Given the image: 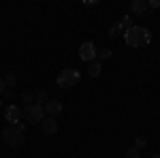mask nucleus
I'll return each mask as SVG.
<instances>
[{"label": "nucleus", "instance_id": "9b49d317", "mask_svg": "<svg viewBox=\"0 0 160 158\" xmlns=\"http://www.w3.org/2000/svg\"><path fill=\"white\" fill-rule=\"evenodd\" d=\"M118 24L122 26V30H124V32H126V30H130V28L135 26V24H132V17H130V15H122Z\"/></svg>", "mask_w": 160, "mask_h": 158}, {"label": "nucleus", "instance_id": "f257e3e1", "mask_svg": "<svg viewBox=\"0 0 160 158\" xmlns=\"http://www.w3.org/2000/svg\"><path fill=\"white\" fill-rule=\"evenodd\" d=\"M124 38H126V43L130 47H148L149 41H152V34H149L148 28H143V26H132L130 30L124 32Z\"/></svg>", "mask_w": 160, "mask_h": 158}, {"label": "nucleus", "instance_id": "f3484780", "mask_svg": "<svg viewBox=\"0 0 160 158\" xmlns=\"http://www.w3.org/2000/svg\"><path fill=\"white\" fill-rule=\"evenodd\" d=\"M145 145H148V139L145 137H137L135 139V150H143Z\"/></svg>", "mask_w": 160, "mask_h": 158}, {"label": "nucleus", "instance_id": "aec40b11", "mask_svg": "<svg viewBox=\"0 0 160 158\" xmlns=\"http://www.w3.org/2000/svg\"><path fill=\"white\" fill-rule=\"evenodd\" d=\"M2 96H4V98H11L13 96V90H11V88H7V90L2 92Z\"/></svg>", "mask_w": 160, "mask_h": 158}, {"label": "nucleus", "instance_id": "4468645a", "mask_svg": "<svg viewBox=\"0 0 160 158\" xmlns=\"http://www.w3.org/2000/svg\"><path fill=\"white\" fill-rule=\"evenodd\" d=\"M96 58H98V62H102V60H109V58H111V49H107V47L98 49V51H96Z\"/></svg>", "mask_w": 160, "mask_h": 158}, {"label": "nucleus", "instance_id": "6ab92c4d", "mask_svg": "<svg viewBox=\"0 0 160 158\" xmlns=\"http://www.w3.org/2000/svg\"><path fill=\"white\" fill-rule=\"evenodd\" d=\"M148 9H160V0H149Z\"/></svg>", "mask_w": 160, "mask_h": 158}, {"label": "nucleus", "instance_id": "2eb2a0df", "mask_svg": "<svg viewBox=\"0 0 160 158\" xmlns=\"http://www.w3.org/2000/svg\"><path fill=\"white\" fill-rule=\"evenodd\" d=\"M34 100H37V105H38V103H47L49 96H47L45 90H37V92H34Z\"/></svg>", "mask_w": 160, "mask_h": 158}, {"label": "nucleus", "instance_id": "9d476101", "mask_svg": "<svg viewBox=\"0 0 160 158\" xmlns=\"http://www.w3.org/2000/svg\"><path fill=\"white\" fill-rule=\"evenodd\" d=\"M100 71H102V66H100L98 60H94V62H90V64H88V75H90V77H98Z\"/></svg>", "mask_w": 160, "mask_h": 158}, {"label": "nucleus", "instance_id": "0eeeda50", "mask_svg": "<svg viewBox=\"0 0 160 158\" xmlns=\"http://www.w3.org/2000/svg\"><path fill=\"white\" fill-rule=\"evenodd\" d=\"M43 109H45V113H47L49 118H56V115L62 113V103L58 100V98H49V100L43 105Z\"/></svg>", "mask_w": 160, "mask_h": 158}, {"label": "nucleus", "instance_id": "5701e85b", "mask_svg": "<svg viewBox=\"0 0 160 158\" xmlns=\"http://www.w3.org/2000/svg\"><path fill=\"white\" fill-rule=\"evenodd\" d=\"M0 105H2V103H0Z\"/></svg>", "mask_w": 160, "mask_h": 158}, {"label": "nucleus", "instance_id": "39448f33", "mask_svg": "<svg viewBox=\"0 0 160 158\" xmlns=\"http://www.w3.org/2000/svg\"><path fill=\"white\" fill-rule=\"evenodd\" d=\"M96 51H98L96 45H94L92 41H86V43H81V45H79V58L90 64V62L96 60Z\"/></svg>", "mask_w": 160, "mask_h": 158}, {"label": "nucleus", "instance_id": "412c9836", "mask_svg": "<svg viewBox=\"0 0 160 158\" xmlns=\"http://www.w3.org/2000/svg\"><path fill=\"white\" fill-rule=\"evenodd\" d=\"M4 90H7V84H4V79H2V77H0V94H2V92H4Z\"/></svg>", "mask_w": 160, "mask_h": 158}, {"label": "nucleus", "instance_id": "1a4fd4ad", "mask_svg": "<svg viewBox=\"0 0 160 158\" xmlns=\"http://www.w3.org/2000/svg\"><path fill=\"white\" fill-rule=\"evenodd\" d=\"M148 11V2L145 0H132L130 2V17L137 15V17H141V15H145Z\"/></svg>", "mask_w": 160, "mask_h": 158}, {"label": "nucleus", "instance_id": "dca6fc26", "mask_svg": "<svg viewBox=\"0 0 160 158\" xmlns=\"http://www.w3.org/2000/svg\"><path fill=\"white\" fill-rule=\"evenodd\" d=\"M22 103H26V105H34V92H24V94H22Z\"/></svg>", "mask_w": 160, "mask_h": 158}, {"label": "nucleus", "instance_id": "7ed1b4c3", "mask_svg": "<svg viewBox=\"0 0 160 158\" xmlns=\"http://www.w3.org/2000/svg\"><path fill=\"white\" fill-rule=\"evenodd\" d=\"M22 118H24L28 124H41V122L45 120V109H43V105H26L24 109H22Z\"/></svg>", "mask_w": 160, "mask_h": 158}, {"label": "nucleus", "instance_id": "4be33fe9", "mask_svg": "<svg viewBox=\"0 0 160 158\" xmlns=\"http://www.w3.org/2000/svg\"><path fill=\"white\" fill-rule=\"evenodd\" d=\"M152 158H160V154H156V156H152Z\"/></svg>", "mask_w": 160, "mask_h": 158}, {"label": "nucleus", "instance_id": "ddd939ff", "mask_svg": "<svg viewBox=\"0 0 160 158\" xmlns=\"http://www.w3.org/2000/svg\"><path fill=\"white\" fill-rule=\"evenodd\" d=\"M4 84H7V88H15L17 85V75L15 73H7V77H4Z\"/></svg>", "mask_w": 160, "mask_h": 158}, {"label": "nucleus", "instance_id": "f03ea898", "mask_svg": "<svg viewBox=\"0 0 160 158\" xmlns=\"http://www.w3.org/2000/svg\"><path fill=\"white\" fill-rule=\"evenodd\" d=\"M2 141L7 143V145H11V147H17V145H22L24 143V139H26V126L19 122V124H9V126H4L2 128Z\"/></svg>", "mask_w": 160, "mask_h": 158}, {"label": "nucleus", "instance_id": "20e7f679", "mask_svg": "<svg viewBox=\"0 0 160 158\" xmlns=\"http://www.w3.org/2000/svg\"><path fill=\"white\" fill-rule=\"evenodd\" d=\"M79 81H81V73H79L77 69H64V71H60V75H58V85L64 88V90L75 88Z\"/></svg>", "mask_w": 160, "mask_h": 158}, {"label": "nucleus", "instance_id": "a211bd4d", "mask_svg": "<svg viewBox=\"0 0 160 158\" xmlns=\"http://www.w3.org/2000/svg\"><path fill=\"white\" fill-rule=\"evenodd\" d=\"M124 158H141V156H139V150L130 147V150H126V156H124Z\"/></svg>", "mask_w": 160, "mask_h": 158}, {"label": "nucleus", "instance_id": "6e6552de", "mask_svg": "<svg viewBox=\"0 0 160 158\" xmlns=\"http://www.w3.org/2000/svg\"><path fill=\"white\" fill-rule=\"evenodd\" d=\"M41 130L45 137H53V135L58 133V120H53V118H45V120L41 122Z\"/></svg>", "mask_w": 160, "mask_h": 158}, {"label": "nucleus", "instance_id": "f8f14e48", "mask_svg": "<svg viewBox=\"0 0 160 158\" xmlns=\"http://www.w3.org/2000/svg\"><path fill=\"white\" fill-rule=\"evenodd\" d=\"M109 37H111V38L124 37V30H122V26L118 24V22H115V24H113V26H111V28H109Z\"/></svg>", "mask_w": 160, "mask_h": 158}, {"label": "nucleus", "instance_id": "423d86ee", "mask_svg": "<svg viewBox=\"0 0 160 158\" xmlns=\"http://www.w3.org/2000/svg\"><path fill=\"white\" fill-rule=\"evenodd\" d=\"M4 120L9 122V124H19V120H22V109L17 107V105H9L7 109H4Z\"/></svg>", "mask_w": 160, "mask_h": 158}]
</instances>
